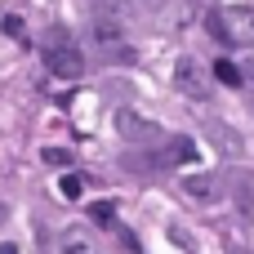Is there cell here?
<instances>
[{
    "instance_id": "1",
    "label": "cell",
    "mask_w": 254,
    "mask_h": 254,
    "mask_svg": "<svg viewBox=\"0 0 254 254\" xmlns=\"http://www.w3.org/2000/svg\"><path fill=\"white\" fill-rule=\"evenodd\" d=\"M205 27H210V36L219 45H232V49H250L254 45V9L250 4H219V9H210Z\"/></svg>"
},
{
    "instance_id": "2",
    "label": "cell",
    "mask_w": 254,
    "mask_h": 254,
    "mask_svg": "<svg viewBox=\"0 0 254 254\" xmlns=\"http://www.w3.org/2000/svg\"><path fill=\"white\" fill-rule=\"evenodd\" d=\"M40 49H45V63H49V71H54V76H63V80L85 76V54L76 49V40H71V31H67V27H49V31H45V40H40Z\"/></svg>"
},
{
    "instance_id": "3",
    "label": "cell",
    "mask_w": 254,
    "mask_h": 254,
    "mask_svg": "<svg viewBox=\"0 0 254 254\" xmlns=\"http://www.w3.org/2000/svg\"><path fill=\"white\" fill-rule=\"evenodd\" d=\"M174 85H179V94H188V98H210V71L196 63V58H179L174 63Z\"/></svg>"
},
{
    "instance_id": "4",
    "label": "cell",
    "mask_w": 254,
    "mask_h": 254,
    "mask_svg": "<svg viewBox=\"0 0 254 254\" xmlns=\"http://www.w3.org/2000/svg\"><path fill=\"white\" fill-rule=\"evenodd\" d=\"M183 192H188L192 201H205V205H210V201L223 196V179H219L214 170H205V174H188V179H183Z\"/></svg>"
},
{
    "instance_id": "5",
    "label": "cell",
    "mask_w": 254,
    "mask_h": 254,
    "mask_svg": "<svg viewBox=\"0 0 254 254\" xmlns=\"http://www.w3.org/2000/svg\"><path fill=\"white\" fill-rule=\"evenodd\" d=\"M183 161H196V143L192 138H170L156 152V165H183Z\"/></svg>"
},
{
    "instance_id": "6",
    "label": "cell",
    "mask_w": 254,
    "mask_h": 254,
    "mask_svg": "<svg viewBox=\"0 0 254 254\" xmlns=\"http://www.w3.org/2000/svg\"><path fill=\"white\" fill-rule=\"evenodd\" d=\"M116 129H121L125 138H152V134H156V125H152V121H138L134 112H121V116H116Z\"/></svg>"
},
{
    "instance_id": "7",
    "label": "cell",
    "mask_w": 254,
    "mask_h": 254,
    "mask_svg": "<svg viewBox=\"0 0 254 254\" xmlns=\"http://www.w3.org/2000/svg\"><path fill=\"white\" fill-rule=\"evenodd\" d=\"M214 76H219L223 85H232V89L241 85V67H237V63H228V58H219V63H214Z\"/></svg>"
},
{
    "instance_id": "8",
    "label": "cell",
    "mask_w": 254,
    "mask_h": 254,
    "mask_svg": "<svg viewBox=\"0 0 254 254\" xmlns=\"http://www.w3.org/2000/svg\"><path fill=\"white\" fill-rule=\"evenodd\" d=\"M0 27H4V36H9V40H22V36H27V22H22L18 13H4V18H0Z\"/></svg>"
},
{
    "instance_id": "9",
    "label": "cell",
    "mask_w": 254,
    "mask_h": 254,
    "mask_svg": "<svg viewBox=\"0 0 254 254\" xmlns=\"http://www.w3.org/2000/svg\"><path fill=\"white\" fill-rule=\"evenodd\" d=\"M58 192H63V196H67V201H76V196H80V192H85V179H80V174H67V179H63V183H58Z\"/></svg>"
},
{
    "instance_id": "10",
    "label": "cell",
    "mask_w": 254,
    "mask_h": 254,
    "mask_svg": "<svg viewBox=\"0 0 254 254\" xmlns=\"http://www.w3.org/2000/svg\"><path fill=\"white\" fill-rule=\"evenodd\" d=\"M40 161H45V165H71V152H67V147H45Z\"/></svg>"
},
{
    "instance_id": "11",
    "label": "cell",
    "mask_w": 254,
    "mask_h": 254,
    "mask_svg": "<svg viewBox=\"0 0 254 254\" xmlns=\"http://www.w3.org/2000/svg\"><path fill=\"white\" fill-rule=\"evenodd\" d=\"M63 254H89V241H85L80 232H67V241H63Z\"/></svg>"
},
{
    "instance_id": "12",
    "label": "cell",
    "mask_w": 254,
    "mask_h": 254,
    "mask_svg": "<svg viewBox=\"0 0 254 254\" xmlns=\"http://www.w3.org/2000/svg\"><path fill=\"white\" fill-rule=\"evenodd\" d=\"M94 219H98V223H112V205L98 201V205H94Z\"/></svg>"
},
{
    "instance_id": "13",
    "label": "cell",
    "mask_w": 254,
    "mask_h": 254,
    "mask_svg": "<svg viewBox=\"0 0 254 254\" xmlns=\"http://www.w3.org/2000/svg\"><path fill=\"white\" fill-rule=\"evenodd\" d=\"M0 254H18V246H13V241H4V246H0Z\"/></svg>"
},
{
    "instance_id": "14",
    "label": "cell",
    "mask_w": 254,
    "mask_h": 254,
    "mask_svg": "<svg viewBox=\"0 0 254 254\" xmlns=\"http://www.w3.org/2000/svg\"><path fill=\"white\" fill-rule=\"evenodd\" d=\"M228 254H250V250L246 246H228Z\"/></svg>"
},
{
    "instance_id": "15",
    "label": "cell",
    "mask_w": 254,
    "mask_h": 254,
    "mask_svg": "<svg viewBox=\"0 0 254 254\" xmlns=\"http://www.w3.org/2000/svg\"><path fill=\"white\" fill-rule=\"evenodd\" d=\"M4 219H9V205H4V201H0V223H4Z\"/></svg>"
},
{
    "instance_id": "16",
    "label": "cell",
    "mask_w": 254,
    "mask_h": 254,
    "mask_svg": "<svg viewBox=\"0 0 254 254\" xmlns=\"http://www.w3.org/2000/svg\"><path fill=\"white\" fill-rule=\"evenodd\" d=\"M241 76H254V58H250V67H246V71H241Z\"/></svg>"
}]
</instances>
